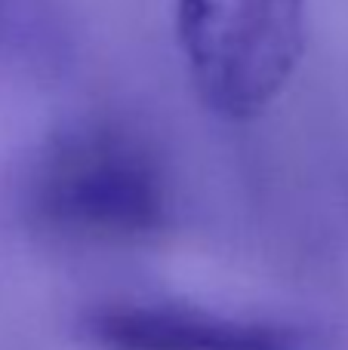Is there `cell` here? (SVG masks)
Listing matches in <instances>:
<instances>
[{"mask_svg":"<svg viewBox=\"0 0 348 350\" xmlns=\"http://www.w3.org/2000/svg\"><path fill=\"white\" fill-rule=\"evenodd\" d=\"M28 215L68 240H148L170 218L164 166L133 129L86 123L40 154L28 178Z\"/></svg>","mask_w":348,"mask_h":350,"instance_id":"cell-1","label":"cell"},{"mask_svg":"<svg viewBox=\"0 0 348 350\" xmlns=\"http://www.w3.org/2000/svg\"><path fill=\"white\" fill-rule=\"evenodd\" d=\"M176 34L207 108L247 120L299 65L306 0H176Z\"/></svg>","mask_w":348,"mask_h":350,"instance_id":"cell-2","label":"cell"},{"mask_svg":"<svg viewBox=\"0 0 348 350\" xmlns=\"http://www.w3.org/2000/svg\"><path fill=\"white\" fill-rule=\"evenodd\" d=\"M77 332L92 350H306L293 329L173 304H105Z\"/></svg>","mask_w":348,"mask_h":350,"instance_id":"cell-3","label":"cell"}]
</instances>
